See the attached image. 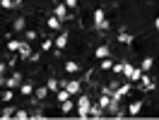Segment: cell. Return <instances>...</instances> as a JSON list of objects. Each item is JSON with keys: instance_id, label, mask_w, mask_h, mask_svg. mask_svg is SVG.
<instances>
[{"instance_id": "6da1fadb", "label": "cell", "mask_w": 159, "mask_h": 120, "mask_svg": "<svg viewBox=\"0 0 159 120\" xmlns=\"http://www.w3.org/2000/svg\"><path fill=\"white\" fill-rule=\"evenodd\" d=\"M92 17H94V27H97V29L99 31H109V27H111V22L106 19V12L101 10H94V15H92Z\"/></svg>"}, {"instance_id": "7a4b0ae2", "label": "cell", "mask_w": 159, "mask_h": 120, "mask_svg": "<svg viewBox=\"0 0 159 120\" xmlns=\"http://www.w3.org/2000/svg\"><path fill=\"white\" fill-rule=\"evenodd\" d=\"M125 77H128V82H140V77L145 75V70L142 67H133L130 62H125V72H123Z\"/></svg>"}, {"instance_id": "3957f363", "label": "cell", "mask_w": 159, "mask_h": 120, "mask_svg": "<svg viewBox=\"0 0 159 120\" xmlns=\"http://www.w3.org/2000/svg\"><path fill=\"white\" fill-rule=\"evenodd\" d=\"M89 99L87 96H80V101H77V115L80 118H89Z\"/></svg>"}, {"instance_id": "277c9868", "label": "cell", "mask_w": 159, "mask_h": 120, "mask_svg": "<svg viewBox=\"0 0 159 120\" xmlns=\"http://www.w3.org/2000/svg\"><path fill=\"white\" fill-rule=\"evenodd\" d=\"M63 87H65L70 94H80V91H82V84H80V79H68V82H63Z\"/></svg>"}, {"instance_id": "5b68a950", "label": "cell", "mask_w": 159, "mask_h": 120, "mask_svg": "<svg viewBox=\"0 0 159 120\" xmlns=\"http://www.w3.org/2000/svg\"><path fill=\"white\" fill-rule=\"evenodd\" d=\"M138 84H140V89H142V91H149V89H154V82H152V77H149V75H142Z\"/></svg>"}, {"instance_id": "8992f818", "label": "cell", "mask_w": 159, "mask_h": 120, "mask_svg": "<svg viewBox=\"0 0 159 120\" xmlns=\"http://www.w3.org/2000/svg\"><path fill=\"white\" fill-rule=\"evenodd\" d=\"M7 87H10V89H17V87H22V75H20V72H12L10 77H7Z\"/></svg>"}, {"instance_id": "52a82bcc", "label": "cell", "mask_w": 159, "mask_h": 120, "mask_svg": "<svg viewBox=\"0 0 159 120\" xmlns=\"http://www.w3.org/2000/svg\"><path fill=\"white\" fill-rule=\"evenodd\" d=\"M68 5H65V2H56V17H60V19H70L68 17Z\"/></svg>"}, {"instance_id": "ba28073f", "label": "cell", "mask_w": 159, "mask_h": 120, "mask_svg": "<svg viewBox=\"0 0 159 120\" xmlns=\"http://www.w3.org/2000/svg\"><path fill=\"white\" fill-rule=\"evenodd\" d=\"M17 55H20V58H27V60H29V55H31V46H29V41H27V39L22 41L20 50H17Z\"/></svg>"}, {"instance_id": "9c48e42d", "label": "cell", "mask_w": 159, "mask_h": 120, "mask_svg": "<svg viewBox=\"0 0 159 120\" xmlns=\"http://www.w3.org/2000/svg\"><path fill=\"white\" fill-rule=\"evenodd\" d=\"M104 106H101V103H97V106H89V118H101V115H104Z\"/></svg>"}, {"instance_id": "30bf717a", "label": "cell", "mask_w": 159, "mask_h": 120, "mask_svg": "<svg viewBox=\"0 0 159 120\" xmlns=\"http://www.w3.org/2000/svg\"><path fill=\"white\" fill-rule=\"evenodd\" d=\"M65 46H68V34H58V36H56V48L63 50Z\"/></svg>"}, {"instance_id": "8fae6325", "label": "cell", "mask_w": 159, "mask_h": 120, "mask_svg": "<svg viewBox=\"0 0 159 120\" xmlns=\"http://www.w3.org/2000/svg\"><path fill=\"white\" fill-rule=\"evenodd\" d=\"M56 96H58V103H63V101H68L70 96H72V94H70V91L65 89V87H60V89L56 91Z\"/></svg>"}, {"instance_id": "7c38bea8", "label": "cell", "mask_w": 159, "mask_h": 120, "mask_svg": "<svg viewBox=\"0 0 159 120\" xmlns=\"http://www.w3.org/2000/svg\"><path fill=\"white\" fill-rule=\"evenodd\" d=\"M20 46H22V39H10L7 41V50H10V53H17Z\"/></svg>"}, {"instance_id": "4fadbf2b", "label": "cell", "mask_w": 159, "mask_h": 120, "mask_svg": "<svg viewBox=\"0 0 159 120\" xmlns=\"http://www.w3.org/2000/svg\"><path fill=\"white\" fill-rule=\"evenodd\" d=\"M15 113H17V110L12 108V106H5V108L0 110V118H2V120H7V118H15Z\"/></svg>"}, {"instance_id": "5bb4252c", "label": "cell", "mask_w": 159, "mask_h": 120, "mask_svg": "<svg viewBox=\"0 0 159 120\" xmlns=\"http://www.w3.org/2000/svg\"><path fill=\"white\" fill-rule=\"evenodd\" d=\"M46 87H48V89L53 91V94H56V91H58L60 87H63V82H58V79H56V77H51V79L46 82Z\"/></svg>"}, {"instance_id": "9a60e30c", "label": "cell", "mask_w": 159, "mask_h": 120, "mask_svg": "<svg viewBox=\"0 0 159 120\" xmlns=\"http://www.w3.org/2000/svg\"><path fill=\"white\" fill-rule=\"evenodd\" d=\"M48 91H51L48 87H39V89H34V96L43 101V99H46V96H48Z\"/></svg>"}, {"instance_id": "2e32d148", "label": "cell", "mask_w": 159, "mask_h": 120, "mask_svg": "<svg viewBox=\"0 0 159 120\" xmlns=\"http://www.w3.org/2000/svg\"><path fill=\"white\" fill-rule=\"evenodd\" d=\"M109 55H111V48H109V46H99V48H97V58L104 60V58H109Z\"/></svg>"}, {"instance_id": "e0dca14e", "label": "cell", "mask_w": 159, "mask_h": 120, "mask_svg": "<svg viewBox=\"0 0 159 120\" xmlns=\"http://www.w3.org/2000/svg\"><path fill=\"white\" fill-rule=\"evenodd\" d=\"M60 17H48V29H53V31H58L60 29Z\"/></svg>"}, {"instance_id": "ac0fdd59", "label": "cell", "mask_w": 159, "mask_h": 120, "mask_svg": "<svg viewBox=\"0 0 159 120\" xmlns=\"http://www.w3.org/2000/svg\"><path fill=\"white\" fill-rule=\"evenodd\" d=\"M72 108H77V103H72V101H63V103H60V110H63V113H70V110Z\"/></svg>"}, {"instance_id": "d6986e66", "label": "cell", "mask_w": 159, "mask_h": 120, "mask_svg": "<svg viewBox=\"0 0 159 120\" xmlns=\"http://www.w3.org/2000/svg\"><path fill=\"white\" fill-rule=\"evenodd\" d=\"M152 65H154V58H149V55H147V58H142V62H140V67H142L145 72L152 70Z\"/></svg>"}, {"instance_id": "ffe728a7", "label": "cell", "mask_w": 159, "mask_h": 120, "mask_svg": "<svg viewBox=\"0 0 159 120\" xmlns=\"http://www.w3.org/2000/svg\"><path fill=\"white\" fill-rule=\"evenodd\" d=\"M65 72H70V75H72V72H80V65L75 60H68V62H65Z\"/></svg>"}, {"instance_id": "44dd1931", "label": "cell", "mask_w": 159, "mask_h": 120, "mask_svg": "<svg viewBox=\"0 0 159 120\" xmlns=\"http://www.w3.org/2000/svg\"><path fill=\"white\" fill-rule=\"evenodd\" d=\"M140 108H142V103H140V101L130 103V106H128V115H138V113H140Z\"/></svg>"}, {"instance_id": "7402d4cb", "label": "cell", "mask_w": 159, "mask_h": 120, "mask_svg": "<svg viewBox=\"0 0 159 120\" xmlns=\"http://www.w3.org/2000/svg\"><path fill=\"white\" fill-rule=\"evenodd\" d=\"M24 27H27V19H24V17H17V19H15V31H24Z\"/></svg>"}, {"instance_id": "603a6c76", "label": "cell", "mask_w": 159, "mask_h": 120, "mask_svg": "<svg viewBox=\"0 0 159 120\" xmlns=\"http://www.w3.org/2000/svg\"><path fill=\"white\" fill-rule=\"evenodd\" d=\"M118 41H120V43H133V36H130L128 31H120V34H118Z\"/></svg>"}, {"instance_id": "cb8c5ba5", "label": "cell", "mask_w": 159, "mask_h": 120, "mask_svg": "<svg viewBox=\"0 0 159 120\" xmlns=\"http://www.w3.org/2000/svg\"><path fill=\"white\" fill-rule=\"evenodd\" d=\"M12 96H15V91H12L10 87H7V89L2 91V101H5V103H10V101H12Z\"/></svg>"}, {"instance_id": "d4e9b609", "label": "cell", "mask_w": 159, "mask_h": 120, "mask_svg": "<svg viewBox=\"0 0 159 120\" xmlns=\"http://www.w3.org/2000/svg\"><path fill=\"white\" fill-rule=\"evenodd\" d=\"M113 65H116V62H111V58L101 60V70H113Z\"/></svg>"}, {"instance_id": "484cf974", "label": "cell", "mask_w": 159, "mask_h": 120, "mask_svg": "<svg viewBox=\"0 0 159 120\" xmlns=\"http://www.w3.org/2000/svg\"><path fill=\"white\" fill-rule=\"evenodd\" d=\"M113 72H116V75H123V72H125V62H116V65H113Z\"/></svg>"}, {"instance_id": "4316f807", "label": "cell", "mask_w": 159, "mask_h": 120, "mask_svg": "<svg viewBox=\"0 0 159 120\" xmlns=\"http://www.w3.org/2000/svg\"><path fill=\"white\" fill-rule=\"evenodd\" d=\"M15 118H17V120H27V118H29V113H27V110H17Z\"/></svg>"}, {"instance_id": "83f0119b", "label": "cell", "mask_w": 159, "mask_h": 120, "mask_svg": "<svg viewBox=\"0 0 159 120\" xmlns=\"http://www.w3.org/2000/svg\"><path fill=\"white\" fill-rule=\"evenodd\" d=\"M36 36H39V34H36V31H24V39H27V41H34V39H36Z\"/></svg>"}, {"instance_id": "f1b7e54d", "label": "cell", "mask_w": 159, "mask_h": 120, "mask_svg": "<svg viewBox=\"0 0 159 120\" xmlns=\"http://www.w3.org/2000/svg\"><path fill=\"white\" fill-rule=\"evenodd\" d=\"M22 94H34V87H31V84H27V82H24V84H22Z\"/></svg>"}, {"instance_id": "f546056e", "label": "cell", "mask_w": 159, "mask_h": 120, "mask_svg": "<svg viewBox=\"0 0 159 120\" xmlns=\"http://www.w3.org/2000/svg\"><path fill=\"white\" fill-rule=\"evenodd\" d=\"M53 46H56V41L46 39V41H43V46H41V48H43V50H51V48H53Z\"/></svg>"}, {"instance_id": "4dcf8cb0", "label": "cell", "mask_w": 159, "mask_h": 120, "mask_svg": "<svg viewBox=\"0 0 159 120\" xmlns=\"http://www.w3.org/2000/svg\"><path fill=\"white\" fill-rule=\"evenodd\" d=\"M65 5H68L70 10H72V7H77V0H65Z\"/></svg>"}, {"instance_id": "1f68e13d", "label": "cell", "mask_w": 159, "mask_h": 120, "mask_svg": "<svg viewBox=\"0 0 159 120\" xmlns=\"http://www.w3.org/2000/svg\"><path fill=\"white\" fill-rule=\"evenodd\" d=\"M5 70H7V65H5V62H0V77H5Z\"/></svg>"}, {"instance_id": "d6a6232c", "label": "cell", "mask_w": 159, "mask_h": 120, "mask_svg": "<svg viewBox=\"0 0 159 120\" xmlns=\"http://www.w3.org/2000/svg\"><path fill=\"white\" fill-rule=\"evenodd\" d=\"M154 27H157V31H159V17H157V19H154Z\"/></svg>"}, {"instance_id": "836d02e7", "label": "cell", "mask_w": 159, "mask_h": 120, "mask_svg": "<svg viewBox=\"0 0 159 120\" xmlns=\"http://www.w3.org/2000/svg\"><path fill=\"white\" fill-rule=\"evenodd\" d=\"M56 2H58V0H56Z\"/></svg>"}]
</instances>
